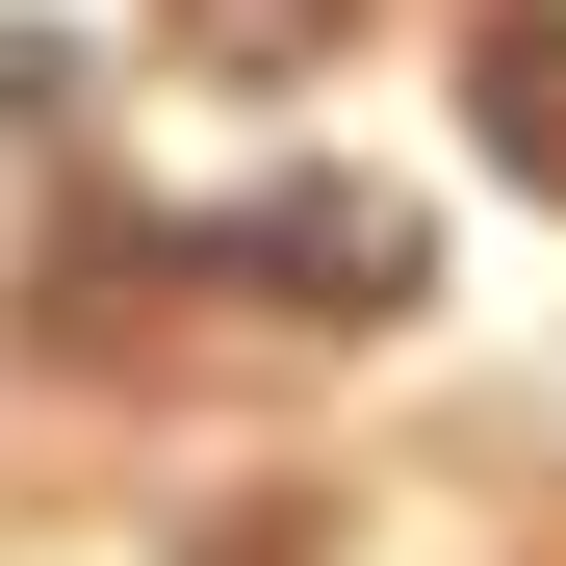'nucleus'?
<instances>
[{
    "label": "nucleus",
    "instance_id": "f03ea898",
    "mask_svg": "<svg viewBox=\"0 0 566 566\" xmlns=\"http://www.w3.org/2000/svg\"><path fill=\"white\" fill-rule=\"evenodd\" d=\"M207 27H232V52H310V27H335V0H207Z\"/></svg>",
    "mask_w": 566,
    "mask_h": 566
},
{
    "label": "nucleus",
    "instance_id": "f257e3e1",
    "mask_svg": "<svg viewBox=\"0 0 566 566\" xmlns=\"http://www.w3.org/2000/svg\"><path fill=\"white\" fill-rule=\"evenodd\" d=\"M490 155L566 180V27H490Z\"/></svg>",
    "mask_w": 566,
    "mask_h": 566
}]
</instances>
